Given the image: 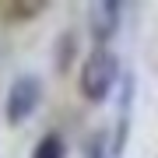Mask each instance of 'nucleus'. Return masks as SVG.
<instances>
[{
    "instance_id": "obj_6",
    "label": "nucleus",
    "mask_w": 158,
    "mask_h": 158,
    "mask_svg": "<svg viewBox=\"0 0 158 158\" xmlns=\"http://www.w3.org/2000/svg\"><path fill=\"white\" fill-rule=\"evenodd\" d=\"M85 158H106V134H102V130H95V134H91L88 155H85Z\"/></svg>"
},
{
    "instance_id": "obj_5",
    "label": "nucleus",
    "mask_w": 158,
    "mask_h": 158,
    "mask_svg": "<svg viewBox=\"0 0 158 158\" xmlns=\"http://www.w3.org/2000/svg\"><path fill=\"white\" fill-rule=\"evenodd\" d=\"M70 53H77V35H74V32H63V39H60V56H56V67H60V70L70 67Z\"/></svg>"
},
{
    "instance_id": "obj_4",
    "label": "nucleus",
    "mask_w": 158,
    "mask_h": 158,
    "mask_svg": "<svg viewBox=\"0 0 158 158\" xmlns=\"http://www.w3.org/2000/svg\"><path fill=\"white\" fill-rule=\"evenodd\" d=\"M32 158H67V144H63L60 134H46L39 144H35Z\"/></svg>"
},
{
    "instance_id": "obj_3",
    "label": "nucleus",
    "mask_w": 158,
    "mask_h": 158,
    "mask_svg": "<svg viewBox=\"0 0 158 158\" xmlns=\"http://www.w3.org/2000/svg\"><path fill=\"white\" fill-rule=\"evenodd\" d=\"M88 28H91V39H95L98 46H106L116 35V28H119V4L116 0H98V4H91Z\"/></svg>"
},
{
    "instance_id": "obj_2",
    "label": "nucleus",
    "mask_w": 158,
    "mask_h": 158,
    "mask_svg": "<svg viewBox=\"0 0 158 158\" xmlns=\"http://www.w3.org/2000/svg\"><path fill=\"white\" fill-rule=\"evenodd\" d=\"M42 102V81L35 77V74H21V77H14V85L11 91H7V106H4V113H7V123H25L32 113H35V106Z\"/></svg>"
},
{
    "instance_id": "obj_1",
    "label": "nucleus",
    "mask_w": 158,
    "mask_h": 158,
    "mask_svg": "<svg viewBox=\"0 0 158 158\" xmlns=\"http://www.w3.org/2000/svg\"><path fill=\"white\" fill-rule=\"evenodd\" d=\"M116 77H119V60L116 53H109L106 46H95V53L85 60L81 67V95L88 102H102L109 98V91L116 88Z\"/></svg>"
}]
</instances>
